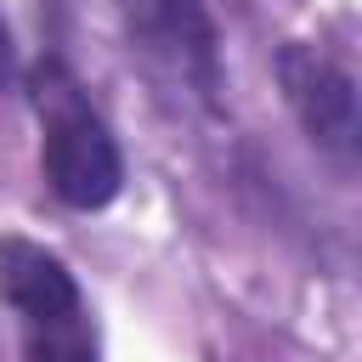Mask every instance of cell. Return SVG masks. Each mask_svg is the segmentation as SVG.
<instances>
[{
	"label": "cell",
	"instance_id": "1",
	"mask_svg": "<svg viewBox=\"0 0 362 362\" xmlns=\"http://www.w3.org/2000/svg\"><path fill=\"white\" fill-rule=\"evenodd\" d=\"M28 96L45 124V141H40L45 187L68 209H107L124 187V153L107 119L79 96V79L62 68V57H40L28 68Z\"/></svg>",
	"mask_w": 362,
	"mask_h": 362
},
{
	"label": "cell",
	"instance_id": "2",
	"mask_svg": "<svg viewBox=\"0 0 362 362\" xmlns=\"http://www.w3.org/2000/svg\"><path fill=\"white\" fill-rule=\"evenodd\" d=\"M272 74H277L283 102H288V113L300 119L305 141H311L317 153L351 164L356 147H362V102H356V79H351L328 51L300 45V40L277 45Z\"/></svg>",
	"mask_w": 362,
	"mask_h": 362
},
{
	"label": "cell",
	"instance_id": "3",
	"mask_svg": "<svg viewBox=\"0 0 362 362\" xmlns=\"http://www.w3.org/2000/svg\"><path fill=\"white\" fill-rule=\"evenodd\" d=\"M130 40L170 68L209 113H221V34L215 17L204 11V0H113Z\"/></svg>",
	"mask_w": 362,
	"mask_h": 362
},
{
	"label": "cell",
	"instance_id": "4",
	"mask_svg": "<svg viewBox=\"0 0 362 362\" xmlns=\"http://www.w3.org/2000/svg\"><path fill=\"white\" fill-rule=\"evenodd\" d=\"M0 300L23 317V322H45V317H68L79 311V283L68 272V260L34 238H0Z\"/></svg>",
	"mask_w": 362,
	"mask_h": 362
},
{
	"label": "cell",
	"instance_id": "5",
	"mask_svg": "<svg viewBox=\"0 0 362 362\" xmlns=\"http://www.w3.org/2000/svg\"><path fill=\"white\" fill-rule=\"evenodd\" d=\"M23 362H102L96 322L85 317V305L68 317L23 322Z\"/></svg>",
	"mask_w": 362,
	"mask_h": 362
},
{
	"label": "cell",
	"instance_id": "6",
	"mask_svg": "<svg viewBox=\"0 0 362 362\" xmlns=\"http://www.w3.org/2000/svg\"><path fill=\"white\" fill-rule=\"evenodd\" d=\"M11 68H17V51H11V28L0 23V85L11 79Z\"/></svg>",
	"mask_w": 362,
	"mask_h": 362
}]
</instances>
